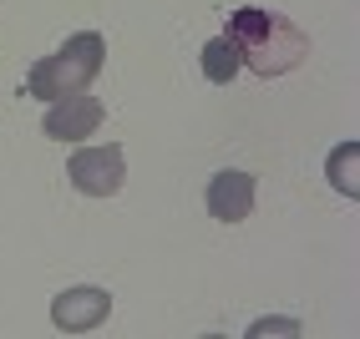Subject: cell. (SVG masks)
I'll return each mask as SVG.
<instances>
[{
	"mask_svg": "<svg viewBox=\"0 0 360 339\" xmlns=\"http://www.w3.org/2000/svg\"><path fill=\"white\" fill-rule=\"evenodd\" d=\"M107 122V107L97 102V96H86V91H77V96H61V102H51V112H46V122H41V132L51 137V142H82L91 137Z\"/></svg>",
	"mask_w": 360,
	"mask_h": 339,
	"instance_id": "4",
	"label": "cell"
},
{
	"mask_svg": "<svg viewBox=\"0 0 360 339\" xmlns=\"http://www.w3.org/2000/svg\"><path fill=\"white\" fill-rule=\"evenodd\" d=\"M102 61H107V41L97 31H82L71 36L56 56H41L26 77V91L41 96V102H61V96H77L91 81L102 77Z\"/></svg>",
	"mask_w": 360,
	"mask_h": 339,
	"instance_id": "2",
	"label": "cell"
},
{
	"mask_svg": "<svg viewBox=\"0 0 360 339\" xmlns=\"http://www.w3.org/2000/svg\"><path fill=\"white\" fill-rule=\"evenodd\" d=\"M355 162H360V147H355V142H345V147H335L330 152V167H325V173H330V182L335 187H340V198H355Z\"/></svg>",
	"mask_w": 360,
	"mask_h": 339,
	"instance_id": "8",
	"label": "cell"
},
{
	"mask_svg": "<svg viewBox=\"0 0 360 339\" xmlns=\"http://www.w3.org/2000/svg\"><path fill=\"white\" fill-rule=\"evenodd\" d=\"M112 314V294L97 284H82V288H66V294L51 299V319L61 334H86V329H97L102 319Z\"/></svg>",
	"mask_w": 360,
	"mask_h": 339,
	"instance_id": "5",
	"label": "cell"
},
{
	"mask_svg": "<svg viewBox=\"0 0 360 339\" xmlns=\"http://www.w3.org/2000/svg\"><path fill=\"white\" fill-rule=\"evenodd\" d=\"M244 66L254 77H290V71L309 56V41L295 20H284L279 11H264V6H244L229 15V31H224Z\"/></svg>",
	"mask_w": 360,
	"mask_h": 339,
	"instance_id": "1",
	"label": "cell"
},
{
	"mask_svg": "<svg viewBox=\"0 0 360 339\" xmlns=\"http://www.w3.org/2000/svg\"><path fill=\"white\" fill-rule=\"evenodd\" d=\"M203 77L208 81H233V77H244V56H238V46L229 41V36H213L208 46H203Z\"/></svg>",
	"mask_w": 360,
	"mask_h": 339,
	"instance_id": "7",
	"label": "cell"
},
{
	"mask_svg": "<svg viewBox=\"0 0 360 339\" xmlns=\"http://www.w3.org/2000/svg\"><path fill=\"white\" fill-rule=\"evenodd\" d=\"M66 178L82 198H112L127 182V157L122 147H77L66 157Z\"/></svg>",
	"mask_w": 360,
	"mask_h": 339,
	"instance_id": "3",
	"label": "cell"
},
{
	"mask_svg": "<svg viewBox=\"0 0 360 339\" xmlns=\"http://www.w3.org/2000/svg\"><path fill=\"white\" fill-rule=\"evenodd\" d=\"M208 213L219 218V223H244L254 213V178L238 173V167H224V173L208 178Z\"/></svg>",
	"mask_w": 360,
	"mask_h": 339,
	"instance_id": "6",
	"label": "cell"
}]
</instances>
